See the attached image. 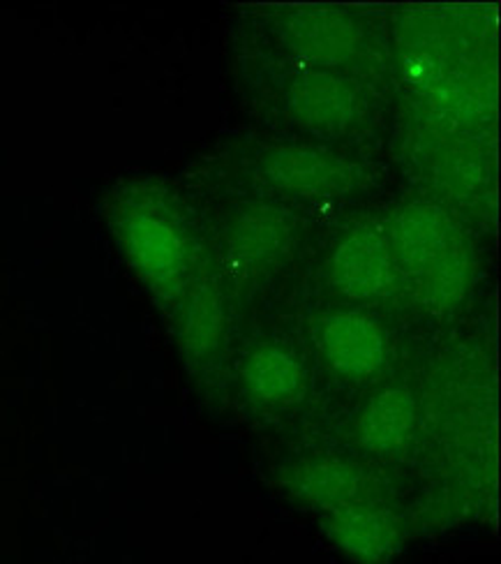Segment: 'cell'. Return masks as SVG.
I'll return each instance as SVG.
<instances>
[{"label":"cell","instance_id":"1","mask_svg":"<svg viewBox=\"0 0 501 564\" xmlns=\"http://www.w3.org/2000/svg\"><path fill=\"white\" fill-rule=\"evenodd\" d=\"M395 250L402 269L418 278L423 299L450 305L467 288V250L456 225L433 204H414L395 220Z\"/></svg>","mask_w":501,"mask_h":564},{"label":"cell","instance_id":"2","mask_svg":"<svg viewBox=\"0 0 501 564\" xmlns=\"http://www.w3.org/2000/svg\"><path fill=\"white\" fill-rule=\"evenodd\" d=\"M259 164L269 181L284 187H296V191L342 193L351 185L347 164L315 149H269L261 153Z\"/></svg>","mask_w":501,"mask_h":564},{"label":"cell","instance_id":"3","mask_svg":"<svg viewBox=\"0 0 501 564\" xmlns=\"http://www.w3.org/2000/svg\"><path fill=\"white\" fill-rule=\"evenodd\" d=\"M317 340L333 368L347 375H370L384 361V336L366 317H326L319 324Z\"/></svg>","mask_w":501,"mask_h":564},{"label":"cell","instance_id":"4","mask_svg":"<svg viewBox=\"0 0 501 564\" xmlns=\"http://www.w3.org/2000/svg\"><path fill=\"white\" fill-rule=\"evenodd\" d=\"M333 280L353 296L370 299L384 292L391 280V252L377 231H356L333 260Z\"/></svg>","mask_w":501,"mask_h":564},{"label":"cell","instance_id":"5","mask_svg":"<svg viewBox=\"0 0 501 564\" xmlns=\"http://www.w3.org/2000/svg\"><path fill=\"white\" fill-rule=\"evenodd\" d=\"M294 109L305 126L336 132L351 121L356 90L330 75H305L294 84Z\"/></svg>","mask_w":501,"mask_h":564},{"label":"cell","instance_id":"6","mask_svg":"<svg viewBox=\"0 0 501 564\" xmlns=\"http://www.w3.org/2000/svg\"><path fill=\"white\" fill-rule=\"evenodd\" d=\"M336 544L361 560L386 557L397 544V525L384 511L340 509L328 521Z\"/></svg>","mask_w":501,"mask_h":564},{"label":"cell","instance_id":"7","mask_svg":"<svg viewBox=\"0 0 501 564\" xmlns=\"http://www.w3.org/2000/svg\"><path fill=\"white\" fill-rule=\"evenodd\" d=\"M414 416L412 395L402 389H391L370 403L358 423V433L372 449H395L412 433Z\"/></svg>","mask_w":501,"mask_h":564},{"label":"cell","instance_id":"8","mask_svg":"<svg viewBox=\"0 0 501 564\" xmlns=\"http://www.w3.org/2000/svg\"><path fill=\"white\" fill-rule=\"evenodd\" d=\"M246 382L250 391L271 403H290L303 391V368L284 351L261 349L246 364Z\"/></svg>","mask_w":501,"mask_h":564},{"label":"cell","instance_id":"9","mask_svg":"<svg viewBox=\"0 0 501 564\" xmlns=\"http://www.w3.org/2000/svg\"><path fill=\"white\" fill-rule=\"evenodd\" d=\"M292 37L303 52L315 56H342L351 52L356 42V29L336 14H303L290 26Z\"/></svg>","mask_w":501,"mask_h":564},{"label":"cell","instance_id":"10","mask_svg":"<svg viewBox=\"0 0 501 564\" xmlns=\"http://www.w3.org/2000/svg\"><path fill=\"white\" fill-rule=\"evenodd\" d=\"M286 241V227L271 208H250L236 223L233 243L248 260H264L282 250Z\"/></svg>","mask_w":501,"mask_h":564},{"label":"cell","instance_id":"11","mask_svg":"<svg viewBox=\"0 0 501 564\" xmlns=\"http://www.w3.org/2000/svg\"><path fill=\"white\" fill-rule=\"evenodd\" d=\"M358 477L351 467L340 463L307 465L298 475V490L307 500L319 505H345L358 496Z\"/></svg>","mask_w":501,"mask_h":564},{"label":"cell","instance_id":"12","mask_svg":"<svg viewBox=\"0 0 501 564\" xmlns=\"http://www.w3.org/2000/svg\"><path fill=\"white\" fill-rule=\"evenodd\" d=\"M132 250L137 252L139 262L151 269L153 273L170 275L181 264V243L176 234L164 227L162 223L153 220H141L132 227Z\"/></svg>","mask_w":501,"mask_h":564},{"label":"cell","instance_id":"13","mask_svg":"<svg viewBox=\"0 0 501 564\" xmlns=\"http://www.w3.org/2000/svg\"><path fill=\"white\" fill-rule=\"evenodd\" d=\"M222 305L215 292L206 290L199 292L193 303H189L185 324H183V336L185 347L193 351V355H208L210 349L218 347L220 334H222Z\"/></svg>","mask_w":501,"mask_h":564}]
</instances>
